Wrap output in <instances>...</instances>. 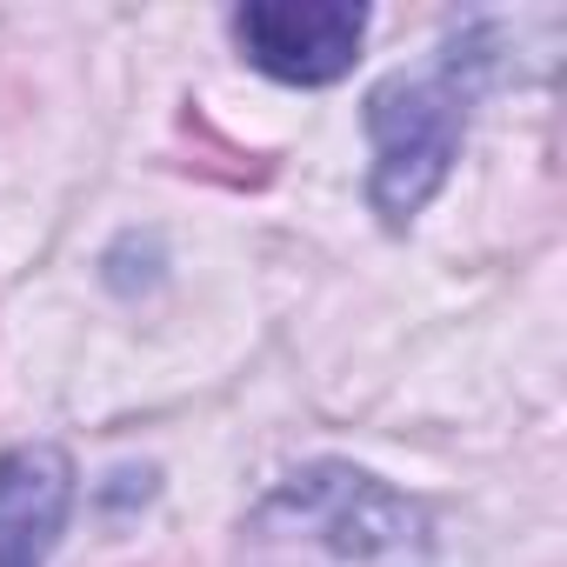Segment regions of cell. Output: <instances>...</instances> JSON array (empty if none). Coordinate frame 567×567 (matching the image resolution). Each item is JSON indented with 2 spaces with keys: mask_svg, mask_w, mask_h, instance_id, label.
Masks as SVG:
<instances>
[{
  "mask_svg": "<svg viewBox=\"0 0 567 567\" xmlns=\"http://www.w3.org/2000/svg\"><path fill=\"white\" fill-rule=\"evenodd\" d=\"M254 567H427V514L361 467H308L247 527Z\"/></svg>",
  "mask_w": 567,
  "mask_h": 567,
  "instance_id": "6da1fadb",
  "label": "cell"
},
{
  "mask_svg": "<svg viewBox=\"0 0 567 567\" xmlns=\"http://www.w3.org/2000/svg\"><path fill=\"white\" fill-rule=\"evenodd\" d=\"M481 41H454L434 68L421 74H394L368 94V134H374V214H388L394 227L408 214H421L434 200V187L447 181L461 134H467V107L481 87Z\"/></svg>",
  "mask_w": 567,
  "mask_h": 567,
  "instance_id": "7a4b0ae2",
  "label": "cell"
},
{
  "mask_svg": "<svg viewBox=\"0 0 567 567\" xmlns=\"http://www.w3.org/2000/svg\"><path fill=\"white\" fill-rule=\"evenodd\" d=\"M234 41L274 81L328 87L354 68L368 41V14L348 8V0H247L234 14Z\"/></svg>",
  "mask_w": 567,
  "mask_h": 567,
  "instance_id": "3957f363",
  "label": "cell"
},
{
  "mask_svg": "<svg viewBox=\"0 0 567 567\" xmlns=\"http://www.w3.org/2000/svg\"><path fill=\"white\" fill-rule=\"evenodd\" d=\"M74 501V467L61 447L28 441L0 454V567H48Z\"/></svg>",
  "mask_w": 567,
  "mask_h": 567,
  "instance_id": "277c9868",
  "label": "cell"
}]
</instances>
